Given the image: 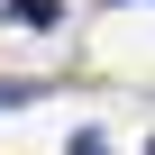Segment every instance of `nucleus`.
Masks as SVG:
<instances>
[{
    "mask_svg": "<svg viewBox=\"0 0 155 155\" xmlns=\"http://www.w3.org/2000/svg\"><path fill=\"white\" fill-rule=\"evenodd\" d=\"M0 18H18V28H55L64 0H0Z\"/></svg>",
    "mask_w": 155,
    "mask_h": 155,
    "instance_id": "f257e3e1",
    "label": "nucleus"
},
{
    "mask_svg": "<svg viewBox=\"0 0 155 155\" xmlns=\"http://www.w3.org/2000/svg\"><path fill=\"white\" fill-rule=\"evenodd\" d=\"M64 155H110V137H101V128H73V146H64Z\"/></svg>",
    "mask_w": 155,
    "mask_h": 155,
    "instance_id": "f03ea898",
    "label": "nucleus"
},
{
    "mask_svg": "<svg viewBox=\"0 0 155 155\" xmlns=\"http://www.w3.org/2000/svg\"><path fill=\"white\" fill-rule=\"evenodd\" d=\"M18 101H28V82H0V110H18Z\"/></svg>",
    "mask_w": 155,
    "mask_h": 155,
    "instance_id": "7ed1b4c3",
    "label": "nucleus"
},
{
    "mask_svg": "<svg viewBox=\"0 0 155 155\" xmlns=\"http://www.w3.org/2000/svg\"><path fill=\"white\" fill-rule=\"evenodd\" d=\"M146 155H155V146H146Z\"/></svg>",
    "mask_w": 155,
    "mask_h": 155,
    "instance_id": "20e7f679",
    "label": "nucleus"
}]
</instances>
